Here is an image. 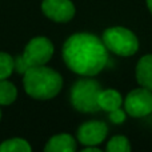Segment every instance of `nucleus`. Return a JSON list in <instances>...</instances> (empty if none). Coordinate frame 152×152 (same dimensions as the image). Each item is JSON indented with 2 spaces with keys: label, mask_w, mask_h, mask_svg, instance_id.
Instances as JSON below:
<instances>
[{
  "label": "nucleus",
  "mask_w": 152,
  "mask_h": 152,
  "mask_svg": "<svg viewBox=\"0 0 152 152\" xmlns=\"http://www.w3.org/2000/svg\"><path fill=\"white\" fill-rule=\"evenodd\" d=\"M63 59L67 67L81 76H95L105 67L108 50L102 39L92 34H74L63 45Z\"/></svg>",
  "instance_id": "1"
},
{
  "label": "nucleus",
  "mask_w": 152,
  "mask_h": 152,
  "mask_svg": "<svg viewBox=\"0 0 152 152\" xmlns=\"http://www.w3.org/2000/svg\"><path fill=\"white\" fill-rule=\"evenodd\" d=\"M23 84L26 92L37 100H50L60 92L63 79L59 72L45 66L31 67L24 72Z\"/></svg>",
  "instance_id": "2"
},
{
  "label": "nucleus",
  "mask_w": 152,
  "mask_h": 152,
  "mask_svg": "<svg viewBox=\"0 0 152 152\" xmlns=\"http://www.w3.org/2000/svg\"><path fill=\"white\" fill-rule=\"evenodd\" d=\"M53 55V44L50 39L43 36L34 37L24 48L21 56L15 59V71L24 74L28 68L45 66Z\"/></svg>",
  "instance_id": "3"
},
{
  "label": "nucleus",
  "mask_w": 152,
  "mask_h": 152,
  "mask_svg": "<svg viewBox=\"0 0 152 152\" xmlns=\"http://www.w3.org/2000/svg\"><path fill=\"white\" fill-rule=\"evenodd\" d=\"M105 48L119 56H132L139 50V40L131 29L126 27H110L102 35Z\"/></svg>",
  "instance_id": "4"
},
{
  "label": "nucleus",
  "mask_w": 152,
  "mask_h": 152,
  "mask_svg": "<svg viewBox=\"0 0 152 152\" xmlns=\"http://www.w3.org/2000/svg\"><path fill=\"white\" fill-rule=\"evenodd\" d=\"M102 91V87L94 79H80L72 86L71 88V103L77 111L84 113L96 112L99 111V94Z\"/></svg>",
  "instance_id": "5"
},
{
  "label": "nucleus",
  "mask_w": 152,
  "mask_h": 152,
  "mask_svg": "<svg viewBox=\"0 0 152 152\" xmlns=\"http://www.w3.org/2000/svg\"><path fill=\"white\" fill-rule=\"evenodd\" d=\"M124 111L132 118H144L152 112V91L144 88L132 89L123 100Z\"/></svg>",
  "instance_id": "6"
},
{
  "label": "nucleus",
  "mask_w": 152,
  "mask_h": 152,
  "mask_svg": "<svg viewBox=\"0 0 152 152\" xmlns=\"http://www.w3.org/2000/svg\"><path fill=\"white\" fill-rule=\"evenodd\" d=\"M108 134V127L104 121H87L77 129V140L84 147L99 145L104 142Z\"/></svg>",
  "instance_id": "7"
},
{
  "label": "nucleus",
  "mask_w": 152,
  "mask_h": 152,
  "mask_svg": "<svg viewBox=\"0 0 152 152\" xmlns=\"http://www.w3.org/2000/svg\"><path fill=\"white\" fill-rule=\"evenodd\" d=\"M42 10L48 19L67 23L75 16V5L71 0H43Z\"/></svg>",
  "instance_id": "8"
},
{
  "label": "nucleus",
  "mask_w": 152,
  "mask_h": 152,
  "mask_svg": "<svg viewBox=\"0 0 152 152\" xmlns=\"http://www.w3.org/2000/svg\"><path fill=\"white\" fill-rule=\"evenodd\" d=\"M77 148L76 140L68 134H60L52 136L45 144V152H74Z\"/></svg>",
  "instance_id": "9"
},
{
  "label": "nucleus",
  "mask_w": 152,
  "mask_h": 152,
  "mask_svg": "<svg viewBox=\"0 0 152 152\" xmlns=\"http://www.w3.org/2000/svg\"><path fill=\"white\" fill-rule=\"evenodd\" d=\"M135 75L140 86L152 91V55H144L139 59Z\"/></svg>",
  "instance_id": "10"
},
{
  "label": "nucleus",
  "mask_w": 152,
  "mask_h": 152,
  "mask_svg": "<svg viewBox=\"0 0 152 152\" xmlns=\"http://www.w3.org/2000/svg\"><path fill=\"white\" fill-rule=\"evenodd\" d=\"M123 96L119 91L116 89H102L99 94V99H97V104L99 108L105 112H111V111L120 108L123 104Z\"/></svg>",
  "instance_id": "11"
},
{
  "label": "nucleus",
  "mask_w": 152,
  "mask_h": 152,
  "mask_svg": "<svg viewBox=\"0 0 152 152\" xmlns=\"http://www.w3.org/2000/svg\"><path fill=\"white\" fill-rule=\"evenodd\" d=\"M18 96V89L12 83L4 79L0 80V105H8L15 102Z\"/></svg>",
  "instance_id": "12"
},
{
  "label": "nucleus",
  "mask_w": 152,
  "mask_h": 152,
  "mask_svg": "<svg viewBox=\"0 0 152 152\" xmlns=\"http://www.w3.org/2000/svg\"><path fill=\"white\" fill-rule=\"evenodd\" d=\"M32 148L28 142L20 137L5 140L0 144V152H29Z\"/></svg>",
  "instance_id": "13"
},
{
  "label": "nucleus",
  "mask_w": 152,
  "mask_h": 152,
  "mask_svg": "<svg viewBox=\"0 0 152 152\" xmlns=\"http://www.w3.org/2000/svg\"><path fill=\"white\" fill-rule=\"evenodd\" d=\"M105 150L108 152H129L131 151V144H129L128 139L126 136H113L110 139V142L107 143Z\"/></svg>",
  "instance_id": "14"
},
{
  "label": "nucleus",
  "mask_w": 152,
  "mask_h": 152,
  "mask_svg": "<svg viewBox=\"0 0 152 152\" xmlns=\"http://www.w3.org/2000/svg\"><path fill=\"white\" fill-rule=\"evenodd\" d=\"M15 69V59L5 52H0V80L10 77Z\"/></svg>",
  "instance_id": "15"
},
{
  "label": "nucleus",
  "mask_w": 152,
  "mask_h": 152,
  "mask_svg": "<svg viewBox=\"0 0 152 152\" xmlns=\"http://www.w3.org/2000/svg\"><path fill=\"white\" fill-rule=\"evenodd\" d=\"M108 113H110V120L112 121L113 124H121V123H124V120H126L127 112L124 110H121V107L116 108V110L111 111V112H108Z\"/></svg>",
  "instance_id": "16"
},
{
  "label": "nucleus",
  "mask_w": 152,
  "mask_h": 152,
  "mask_svg": "<svg viewBox=\"0 0 152 152\" xmlns=\"http://www.w3.org/2000/svg\"><path fill=\"white\" fill-rule=\"evenodd\" d=\"M147 1V7H148V10H150V12L152 13V0H145Z\"/></svg>",
  "instance_id": "17"
},
{
  "label": "nucleus",
  "mask_w": 152,
  "mask_h": 152,
  "mask_svg": "<svg viewBox=\"0 0 152 152\" xmlns=\"http://www.w3.org/2000/svg\"><path fill=\"white\" fill-rule=\"evenodd\" d=\"M0 119H1V111H0Z\"/></svg>",
  "instance_id": "18"
}]
</instances>
